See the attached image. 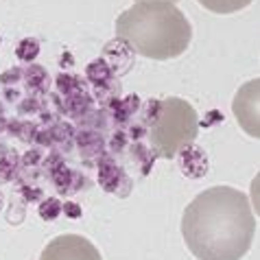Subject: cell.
<instances>
[{
  "label": "cell",
  "mask_w": 260,
  "mask_h": 260,
  "mask_svg": "<svg viewBox=\"0 0 260 260\" xmlns=\"http://www.w3.org/2000/svg\"><path fill=\"white\" fill-rule=\"evenodd\" d=\"M256 219L245 192L214 186L184 210L182 236L197 260H241L251 247Z\"/></svg>",
  "instance_id": "obj_1"
},
{
  "label": "cell",
  "mask_w": 260,
  "mask_h": 260,
  "mask_svg": "<svg viewBox=\"0 0 260 260\" xmlns=\"http://www.w3.org/2000/svg\"><path fill=\"white\" fill-rule=\"evenodd\" d=\"M116 38L142 57L166 61L188 48L192 26L173 3L147 0L116 18Z\"/></svg>",
  "instance_id": "obj_2"
},
{
  "label": "cell",
  "mask_w": 260,
  "mask_h": 260,
  "mask_svg": "<svg viewBox=\"0 0 260 260\" xmlns=\"http://www.w3.org/2000/svg\"><path fill=\"white\" fill-rule=\"evenodd\" d=\"M199 120L194 107L184 99L169 96L162 99L155 105V112L151 116L149 138L151 149L157 157H175L179 151L190 147L197 138Z\"/></svg>",
  "instance_id": "obj_3"
},
{
  "label": "cell",
  "mask_w": 260,
  "mask_h": 260,
  "mask_svg": "<svg viewBox=\"0 0 260 260\" xmlns=\"http://www.w3.org/2000/svg\"><path fill=\"white\" fill-rule=\"evenodd\" d=\"M232 112L238 127L260 140V79H251L238 88L232 101Z\"/></svg>",
  "instance_id": "obj_4"
},
{
  "label": "cell",
  "mask_w": 260,
  "mask_h": 260,
  "mask_svg": "<svg viewBox=\"0 0 260 260\" xmlns=\"http://www.w3.org/2000/svg\"><path fill=\"white\" fill-rule=\"evenodd\" d=\"M40 260H103V258H101L99 249L88 238L79 234H61L46 245Z\"/></svg>",
  "instance_id": "obj_5"
},
{
  "label": "cell",
  "mask_w": 260,
  "mask_h": 260,
  "mask_svg": "<svg viewBox=\"0 0 260 260\" xmlns=\"http://www.w3.org/2000/svg\"><path fill=\"white\" fill-rule=\"evenodd\" d=\"M251 0H199V5H204L212 13H234L245 9Z\"/></svg>",
  "instance_id": "obj_6"
},
{
  "label": "cell",
  "mask_w": 260,
  "mask_h": 260,
  "mask_svg": "<svg viewBox=\"0 0 260 260\" xmlns=\"http://www.w3.org/2000/svg\"><path fill=\"white\" fill-rule=\"evenodd\" d=\"M249 201H251V206H254L256 214H260V171L249 186Z\"/></svg>",
  "instance_id": "obj_7"
},
{
  "label": "cell",
  "mask_w": 260,
  "mask_h": 260,
  "mask_svg": "<svg viewBox=\"0 0 260 260\" xmlns=\"http://www.w3.org/2000/svg\"><path fill=\"white\" fill-rule=\"evenodd\" d=\"M136 3H147V0H136ZM164 3H173V5H175L177 0H164Z\"/></svg>",
  "instance_id": "obj_8"
}]
</instances>
